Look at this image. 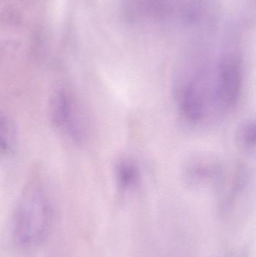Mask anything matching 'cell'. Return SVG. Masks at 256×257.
<instances>
[{
    "label": "cell",
    "instance_id": "1",
    "mask_svg": "<svg viewBox=\"0 0 256 257\" xmlns=\"http://www.w3.org/2000/svg\"><path fill=\"white\" fill-rule=\"evenodd\" d=\"M240 60L223 57L216 63L186 69L174 80V94L180 115L195 126L222 120L235 108L241 94Z\"/></svg>",
    "mask_w": 256,
    "mask_h": 257
},
{
    "label": "cell",
    "instance_id": "2",
    "mask_svg": "<svg viewBox=\"0 0 256 257\" xmlns=\"http://www.w3.org/2000/svg\"><path fill=\"white\" fill-rule=\"evenodd\" d=\"M54 223V205L39 180L30 181L19 198L12 220V235L22 248L36 247L46 239Z\"/></svg>",
    "mask_w": 256,
    "mask_h": 257
},
{
    "label": "cell",
    "instance_id": "7",
    "mask_svg": "<svg viewBox=\"0 0 256 257\" xmlns=\"http://www.w3.org/2000/svg\"><path fill=\"white\" fill-rule=\"evenodd\" d=\"M15 127L6 114L0 113V152L7 153L15 142Z\"/></svg>",
    "mask_w": 256,
    "mask_h": 257
},
{
    "label": "cell",
    "instance_id": "4",
    "mask_svg": "<svg viewBox=\"0 0 256 257\" xmlns=\"http://www.w3.org/2000/svg\"><path fill=\"white\" fill-rule=\"evenodd\" d=\"M75 108L72 96L63 90H57L53 95L50 101L49 114L51 122L56 127L63 126H70L72 134H76Z\"/></svg>",
    "mask_w": 256,
    "mask_h": 257
},
{
    "label": "cell",
    "instance_id": "3",
    "mask_svg": "<svg viewBox=\"0 0 256 257\" xmlns=\"http://www.w3.org/2000/svg\"><path fill=\"white\" fill-rule=\"evenodd\" d=\"M229 168L216 156L196 154L191 156L183 165L184 181L193 187L221 184Z\"/></svg>",
    "mask_w": 256,
    "mask_h": 257
},
{
    "label": "cell",
    "instance_id": "6",
    "mask_svg": "<svg viewBox=\"0 0 256 257\" xmlns=\"http://www.w3.org/2000/svg\"><path fill=\"white\" fill-rule=\"evenodd\" d=\"M235 140L240 149L246 153L253 152L255 146V125L253 120H246L237 128Z\"/></svg>",
    "mask_w": 256,
    "mask_h": 257
},
{
    "label": "cell",
    "instance_id": "5",
    "mask_svg": "<svg viewBox=\"0 0 256 257\" xmlns=\"http://www.w3.org/2000/svg\"><path fill=\"white\" fill-rule=\"evenodd\" d=\"M114 178L119 188L123 190L135 188L141 180L138 165L130 158L119 160L114 166Z\"/></svg>",
    "mask_w": 256,
    "mask_h": 257
}]
</instances>
